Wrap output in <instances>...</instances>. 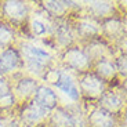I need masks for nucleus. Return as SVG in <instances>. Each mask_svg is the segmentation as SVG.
<instances>
[{
  "label": "nucleus",
  "instance_id": "1",
  "mask_svg": "<svg viewBox=\"0 0 127 127\" xmlns=\"http://www.w3.org/2000/svg\"><path fill=\"white\" fill-rule=\"evenodd\" d=\"M18 51L28 70L36 75H44L47 72L46 69L51 65V61H53L51 55L46 50L36 47L31 43H22Z\"/></svg>",
  "mask_w": 127,
  "mask_h": 127
},
{
  "label": "nucleus",
  "instance_id": "2",
  "mask_svg": "<svg viewBox=\"0 0 127 127\" xmlns=\"http://www.w3.org/2000/svg\"><path fill=\"white\" fill-rule=\"evenodd\" d=\"M62 62L64 65L70 70H75L77 73H87L91 68V61L89 60V57L86 55V53L82 50V48L73 46L65 50L62 55Z\"/></svg>",
  "mask_w": 127,
  "mask_h": 127
},
{
  "label": "nucleus",
  "instance_id": "3",
  "mask_svg": "<svg viewBox=\"0 0 127 127\" xmlns=\"http://www.w3.org/2000/svg\"><path fill=\"white\" fill-rule=\"evenodd\" d=\"M79 93L87 99H99L105 93V83L94 73H84L79 79Z\"/></svg>",
  "mask_w": 127,
  "mask_h": 127
},
{
  "label": "nucleus",
  "instance_id": "4",
  "mask_svg": "<svg viewBox=\"0 0 127 127\" xmlns=\"http://www.w3.org/2000/svg\"><path fill=\"white\" fill-rule=\"evenodd\" d=\"M1 15L11 24H22L29 17V6L25 1L8 0L0 3Z\"/></svg>",
  "mask_w": 127,
  "mask_h": 127
},
{
  "label": "nucleus",
  "instance_id": "5",
  "mask_svg": "<svg viewBox=\"0 0 127 127\" xmlns=\"http://www.w3.org/2000/svg\"><path fill=\"white\" fill-rule=\"evenodd\" d=\"M25 66L19 51L14 47L4 48L0 53V76L3 77Z\"/></svg>",
  "mask_w": 127,
  "mask_h": 127
},
{
  "label": "nucleus",
  "instance_id": "6",
  "mask_svg": "<svg viewBox=\"0 0 127 127\" xmlns=\"http://www.w3.org/2000/svg\"><path fill=\"white\" fill-rule=\"evenodd\" d=\"M21 118H22V122L28 127H37L47 120L48 111H46L44 108L39 106V105L32 99V101L26 102V105L24 106Z\"/></svg>",
  "mask_w": 127,
  "mask_h": 127
},
{
  "label": "nucleus",
  "instance_id": "7",
  "mask_svg": "<svg viewBox=\"0 0 127 127\" xmlns=\"http://www.w3.org/2000/svg\"><path fill=\"white\" fill-rule=\"evenodd\" d=\"M37 82L36 79L31 76H24L15 83L14 86V97H15L17 101L19 102H29L33 99V95H35V91L37 89Z\"/></svg>",
  "mask_w": 127,
  "mask_h": 127
},
{
  "label": "nucleus",
  "instance_id": "8",
  "mask_svg": "<svg viewBox=\"0 0 127 127\" xmlns=\"http://www.w3.org/2000/svg\"><path fill=\"white\" fill-rule=\"evenodd\" d=\"M33 101L39 106H41L46 111L51 112L53 109H55L58 106L60 99H58V95L55 94V91L50 86H47V84H40V86H37V89L35 91Z\"/></svg>",
  "mask_w": 127,
  "mask_h": 127
},
{
  "label": "nucleus",
  "instance_id": "9",
  "mask_svg": "<svg viewBox=\"0 0 127 127\" xmlns=\"http://www.w3.org/2000/svg\"><path fill=\"white\" fill-rule=\"evenodd\" d=\"M48 123L51 127H77V113L57 106L48 115Z\"/></svg>",
  "mask_w": 127,
  "mask_h": 127
},
{
  "label": "nucleus",
  "instance_id": "10",
  "mask_svg": "<svg viewBox=\"0 0 127 127\" xmlns=\"http://www.w3.org/2000/svg\"><path fill=\"white\" fill-rule=\"evenodd\" d=\"M89 127H118V122L115 115L106 112L102 108H95L87 116Z\"/></svg>",
  "mask_w": 127,
  "mask_h": 127
},
{
  "label": "nucleus",
  "instance_id": "11",
  "mask_svg": "<svg viewBox=\"0 0 127 127\" xmlns=\"http://www.w3.org/2000/svg\"><path fill=\"white\" fill-rule=\"evenodd\" d=\"M54 86L57 89H60L64 94H66L72 101H77L80 98V93H79V89H77L76 83L73 82L72 76L68 72H65V70H60L58 79H57Z\"/></svg>",
  "mask_w": 127,
  "mask_h": 127
},
{
  "label": "nucleus",
  "instance_id": "12",
  "mask_svg": "<svg viewBox=\"0 0 127 127\" xmlns=\"http://www.w3.org/2000/svg\"><path fill=\"white\" fill-rule=\"evenodd\" d=\"M99 101V108L105 109L106 112L112 115H119L124 108V101L119 94L116 93H104L101 98L98 99Z\"/></svg>",
  "mask_w": 127,
  "mask_h": 127
},
{
  "label": "nucleus",
  "instance_id": "13",
  "mask_svg": "<svg viewBox=\"0 0 127 127\" xmlns=\"http://www.w3.org/2000/svg\"><path fill=\"white\" fill-rule=\"evenodd\" d=\"M76 33L83 39H94L101 33L99 24L91 17H83L76 24Z\"/></svg>",
  "mask_w": 127,
  "mask_h": 127
},
{
  "label": "nucleus",
  "instance_id": "14",
  "mask_svg": "<svg viewBox=\"0 0 127 127\" xmlns=\"http://www.w3.org/2000/svg\"><path fill=\"white\" fill-rule=\"evenodd\" d=\"M87 10L93 19L97 21V18H112L115 13V6L111 1H90L87 3Z\"/></svg>",
  "mask_w": 127,
  "mask_h": 127
},
{
  "label": "nucleus",
  "instance_id": "15",
  "mask_svg": "<svg viewBox=\"0 0 127 127\" xmlns=\"http://www.w3.org/2000/svg\"><path fill=\"white\" fill-rule=\"evenodd\" d=\"M101 33H104V36H106L108 39H122L124 35V26L119 18H106L102 21V25L99 26Z\"/></svg>",
  "mask_w": 127,
  "mask_h": 127
},
{
  "label": "nucleus",
  "instance_id": "16",
  "mask_svg": "<svg viewBox=\"0 0 127 127\" xmlns=\"http://www.w3.org/2000/svg\"><path fill=\"white\" fill-rule=\"evenodd\" d=\"M94 75L98 79H101L104 83H108L115 80L118 72H116V68H115V64L112 61H109L108 58L101 60L98 62H95L94 65Z\"/></svg>",
  "mask_w": 127,
  "mask_h": 127
},
{
  "label": "nucleus",
  "instance_id": "17",
  "mask_svg": "<svg viewBox=\"0 0 127 127\" xmlns=\"http://www.w3.org/2000/svg\"><path fill=\"white\" fill-rule=\"evenodd\" d=\"M43 8L46 10V13L50 14L51 17L55 18H62L65 14L68 13V8L73 4V1H43Z\"/></svg>",
  "mask_w": 127,
  "mask_h": 127
},
{
  "label": "nucleus",
  "instance_id": "18",
  "mask_svg": "<svg viewBox=\"0 0 127 127\" xmlns=\"http://www.w3.org/2000/svg\"><path fill=\"white\" fill-rule=\"evenodd\" d=\"M54 35H55V40L60 46L65 48H69L72 46L73 40H75V35H73L72 29L68 25H58L54 29Z\"/></svg>",
  "mask_w": 127,
  "mask_h": 127
},
{
  "label": "nucleus",
  "instance_id": "19",
  "mask_svg": "<svg viewBox=\"0 0 127 127\" xmlns=\"http://www.w3.org/2000/svg\"><path fill=\"white\" fill-rule=\"evenodd\" d=\"M84 53L89 57V60L93 62H98L101 60H105V54H106V46L99 43V41H91L86 48H84Z\"/></svg>",
  "mask_w": 127,
  "mask_h": 127
},
{
  "label": "nucleus",
  "instance_id": "20",
  "mask_svg": "<svg viewBox=\"0 0 127 127\" xmlns=\"http://www.w3.org/2000/svg\"><path fill=\"white\" fill-rule=\"evenodd\" d=\"M14 31L8 25L1 24L0 25V48H8L13 47L14 41Z\"/></svg>",
  "mask_w": 127,
  "mask_h": 127
},
{
  "label": "nucleus",
  "instance_id": "21",
  "mask_svg": "<svg viewBox=\"0 0 127 127\" xmlns=\"http://www.w3.org/2000/svg\"><path fill=\"white\" fill-rule=\"evenodd\" d=\"M29 28H31L32 33H33L35 36H43L48 32L50 26H48L43 19L33 18V19H31V26H29Z\"/></svg>",
  "mask_w": 127,
  "mask_h": 127
},
{
  "label": "nucleus",
  "instance_id": "22",
  "mask_svg": "<svg viewBox=\"0 0 127 127\" xmlns=\"http://www.w3.org/2000/svg\"><path fill=\"white\" fill-rule=\"evenodd\" d=\"M17 102L15 97H14L13 91H8L6 94H3L0 97V109L4 111V109H10L11 106H14Z\"/></svg>",
  "mask_w": 127,
  "mask_h": 127
},
{
  "label": "nucleus",
  "instance_id": "23",
  "mask_svg": "<svg viewBox=\"0 0 127 127\" xmlns=\"http://www.w3.org/2000/svg\"><path fill=\"white\" fill-rule=\"evenodd\" d=\"M115 68H116V72L120 73L123 77H126V70H127V60H126V54H122L120 57L116 60L115 64Z\"/></svg>",
  "mask_w": 127,
  "mask_h": 127
},
{
  "label": "nucleus",
  "instance_id": "24",
  "mask_svg": "<svg viewBox=\"0 0 127 127\" xmlns=\"http://www.w3.org/2000/svg\"><path fill=\"white\" fill-rule=\"evenodd\" d=\"M11 91V87H10V84L7 83V80L4 79V77L0 76V97L3 94H6V93Z\"/></svg>",
  "mask_w": 127,
  "mask_h": 127
},
{
  "label": "nucleus",
  "instance_id": "25",
  "mask_svg": "<svg viewBox=\"0 0 127 127\" xmlns=\"http://www.w3.org/2000/svg\"><path fill=\"white\" fill-rule=\"evenodd\" d=\"M0 127H6V126H4V123H3V122H0Z\"/></svg>",
  "mask_w": 127,
  "mask_h": 127
}]
</instances>
